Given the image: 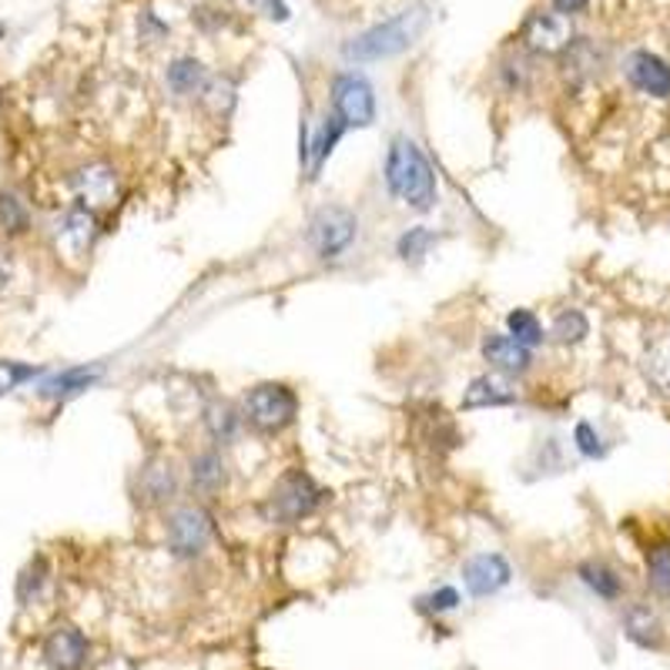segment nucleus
I'll return each instance as SVG.
<instances>
[{
	"label": "nucleus",
	"instance_id": "f257e3e1",
	"mask_svg": "<svg viewBox=\"0 0 670 670\" xmlns=\"http://www.w3.org/2000/svg\"><path fill=\"white\" fill-rule=\"evenodd\" d=\"M386 185L403 205H409L416 212H426L436 205V175H433L423 148L409 138H396L389 148Z\"/></svg>",
	"mask_w": 670,
	"mask_h": 670
},
{
	"label": "nucleus",
	"instance_id": "f03ea898",
	"mask_svg": "<svg viewBox=\"0 0 670 670\" xmlns=\"http://www.w3.org/2000/svg\"><path fill=\"white\" fill-rule=\"evenodd\" d=\"M429 24V11L426 8H409L376 28H369L366 34L353 38L343 54L356 64H373V61H386V58H396L403 54L409 44H416V38L426 31Z\"/></svg>",
	"mask_w": 670,
	"mask_h": 670
},
{
	"label": "nucleus",
	"instance_id": "7ed1b4c3",
	"mask_svg": "<svg viewBox=\"0 0 670 670\" xmlns=\"http://www.w3.org/2000/svg\"><path fill=\"white\" fill-rule=\"evenodd\" d=\"M322 502V489L315 486V479L302 469H288L275 486L272 496L265 502V514L275 524H298L302 517H308Z\"/></svg>",
	"mask_w": 670,
	"mask_h": 670
},
{
	"label": "nucleus",
	"instance_id": "20e7f679",
	"mask_svg": "<svg viewBox=\"0 0 670 670\" xmlns=\"http://www.w3.org/2000/svg\"><path fill=\"white\" fill-rule=\"evenodd\" d=\"M298 413V399L288 386L282 383H262L245 396V416L255 429L262 433H278L285 429Z\"/></svg>",
	"mask_w": 670,
	"mask_h": 670
},
{
	"label": "nucleus",
	"instance_id": "39448f33",
	"mask_svg": "<svg viewBox=\"0 0 670 670\" xmlns=\"http://www.w3.org/2000/svg\"><path fill=\"white\" fill-rule=\"evenodd\" d=\"M356 229H359V222L349 209L328 205V209L315 212V219L308 222V245L318 258H335L353 245Z\"/></svg>",
	"mask_w": 670,
	"mask_h": 670
},
{
	"label": "nucleus",
	"instance_id": "423d86ee",
	"mask_svg": "<svg viewBox=\"0 0 670 670\" xmlns=\"http://www.w3.org/2000/svg\"><path fill=\"white\" fill-rule=\"evenodd\" d=\"M332 108L346 128H369L376 121V94L359 74H339L332 81Z\"/></svg>",
	"mask_w": 670,
	"mask_h": 670
},
{
	"label": "nucleus",
	"instance_id": "0eeeda50",
	"mask_svg": "<svg viewBox=\"0 0 670 670\" xmlns=\"http://www.w3.org/2000/svg\"><path fill=\"white\" fill-rule=\"evenodd\" d=\"M212 540V517L202 507H179L168 517V547L179 557H195Z\"/></svg>",
	"mask_w": 670,
	"mask_h": 670
},
{
	"label": "nucleus",
	"instance_id": "6e6552de",
	"mask_svg": "<svg viewBox=\"0 0 670 670\" xmlns=\"http://www.w3.org/2000/svg\"><path fill=\"white\" fill-rule=\"evenodd\" d=\"M44 660L51 670H81L88 660V640L78 627H58L44 640Z\"/></svg>",
	"mask_w": 670,
	"mask_h": 670
},
{
	"label": "nucleus",
	"instance_id": "1a4fd4ad",
	"mask_svg": "<svg viewBox=\"0 0 670 670\" xmlns=\"http://www.w3.org/2000/svg\"><path fill=\"white\" fill-rule=\"evenodd\" d=\"M463 580H466L473 597H489L499 587L510 583V564L499 554H479L463 567Z\"/></svg>",
	"mask_w": 670,
	"mask_h": 670
},
{
	"label": "nucleus",
	"instance_id": "9d476101",
	"mask_svg": "<svg viewBox=\"0 0 670 670\" xmlns=\"http://www.w3.org/2000/svg\"><path fill=\"white\" fill-rule=\"evenodd\" d=\"M627 74H630L633 88H640L643 94H650V98H670V68L657 54L637 51L627 61Z\"/></svg>",
	"mask_w": 670,
	"mask_h": 670
},
{
	"label": "nucleus",
	"instance_id": "9b49d317",
	"mask_svg": "<svg viewBox=\"0 0 670 670\" xmlns=\"http://www.w3.org/2000/svg\"><path fill=\"white\" fill-rule=\"evenodd\" d=\"M524 41L540 54H557L570 44V24L564 14H534L524 28Z\"/></svg>",
	"mask_w": 670,
	"mask_h": 670
},
{
	"label": "nucleus",
	"instance_id": "f8f14e48",
	"mask_svg": "<svg viewBox=\"0 0 670 670\" xmlns=\"http://www.w3.org/2000/svg\"><path fill=\"white\" fill-rule=\"evenodd\" d=\"M483 356L493 369L507 373V376H520L530 369V349L524 343H517L514 335H489L483 343Z\"/></svg>",
	"mask_w": 670,
	"mask_h": 670
},
{
	"label": "nucleus",
	"instance_id": "ddd939ff",
	"mask_svg": "<svg viewBox=\"0 0 670 670\" xmlns=\"http://www.w3.org/2000/svg\"><path fill=\"white\" fill-rule=\"evenodd\" d=\"M510 403H517V393L499 376H479L463 393V409H489V406H510Z\"/></svg>",
	"mask_w": 670,
	"mask_h": 670
},
{
	"label": "nucleus",
	"instance_id": "4468645a",
	"mask_svg": "<svg viewBox=\"0 0 670 670\" xmlns=\"http://www.w3.org/2000/svg\"><path fill=\"white\" fill-rule=\"evenodd\" d=\"M78 189H81V199H84V202H91V205H108V202L118 195V179H114L111 168L94 164V168H88V172H81Z\"/></svg>",
	"mask_w": 670,
	"mask_h": 670
},
{
	"label": "nucleus",
	"instance_id": "2eb2a0df",
	"mask_svg": "<svg viewBox=\"0 0 670 670\" xmlns=\"http://www.w3.org/2000/svg\"><path fill=\"white\" fill-rule=\"evenodd\" d=\"M91 238H94V219H91V212H84V209L71 212V215L64 219L61 232H58V245H64L68 255H81V252L91 245Z\"/></svg>",
	"mask_w": 670,
	"mask_h": 670
},
{
	"label": "nucleus",
	"instance_id": "dca6fc26",
	"mask_svg": "<svg viewBox=\"0 0 670 670\" xmlns=\"http://www.w3.org/2000/svg\"><path fill=\"white\" fill-rule=\"evenodd\" d=\"M192 483L199 493H219L225 486V463L215 449L209 453H199L192 459Z\"/></svg>",
	"mask_w": 670,
	"mask_h": 670
},
{
	"label": "nucleus",
	"instance_id": "f3484780",
	"mask_svg": "<svg viewBox=\"0 0 670 670\" xmlns=\"http://www.w3.org/2000/svg\"><path fill=\"white\" fill-rule=\"evenodd\" d=\"M202 84H205V68L192 58H182L168 68V88L175 94H195Z\"/></svg>",
	"mask_w": 670,
	"mask_h": 670
},
{
	"label": "nucleus",
	"instance_id": "a211bd4d",
	"mask_svg": "<svg viewBox=\"0 0 670 670\" xmlns=\"http://www.w3.org/2000/svg\"><path fill=\"white\" fill-rule=\"evenodd\" d=\"M643 369H647V379H650L657 389L670 393V335H663V339H657V343L650 346V353H647V359H643Z\"/></svg>",
	"mask_w": 670,
	"mask_h": 670
},
{
	"label": "nucleus",
	"instance_id": "6ab92c4d",
	"mask_svg": "<svg viewBox=\"0 0 670 670\" xmlns=\"http://www.w3.org/2000/svg\"><path fill=\"white\" fill-rule=\"evenodd\" d=\"M587 332H590V322H587V315L577 312V308L560 312V315L554 318V328H550V335H554L560 346H577V343H583Z\"/></svg>",
	"mask_w": 670,
	"mask_h": 670
},
{
	"label": "nucleus",
	"instance_id": "aec40b11",
	"mask_svg": "<svg viewBox=\"0 0 670 670\" xmlns=\"http://www.w3.org/2000/svg\"><path fill=\"white\" fill-rule=\"evenodd\" d=\"M507 325H510V335H514V339H517V343H524L527 349H534V346H540V343H544V325H540V322H537V315H534V312H527V308L510 312Z\"/></svg>",
	"mask_w": 670,
	"mask_h": 670
},
{
	"label": "nucleus",
	"instance_id": "412c9836",
	"mask_svg": "<svg viewBox=\"0 0 670 670\" xmlns=\"http://www.w3.org/2000/svg\"><path fill=\"white\" fill-rule=\"evenodd\" d=\"M647 577L660 597H670V544H657L647 554Z\"/></svg>",
	"mask_w": 670,
	"mask_h": 670
},
{
	"label": "nucleus",
	"instance_id": "4be33fe9",
	"mask_svg": "<svg viewBox=\"0 0 670 670\" xmlns=\"http://www.w3.org/2000/svg\"><path fill=\"white\" fill-rule=\"evenodd\" d=\"M141 489H144L148 499L172 496V493H175V473H172V466H164V463L148 466V469L141 473Z\"/></svg>",
	"mask_w": 670,
	"mask_h": 670
},
{
	"label": "nucleus",
	"instance_id": "5701e85b",
	"mask_svg": "<svg viewBox=\"0 0 670 670\" xmlns=\"http://www.w3.org/2000/svg\"><path fill=\"white\" fill-rule=\"evenodd\" d=\"M98 379V373L94 369H68V373H61V376H54L51 383H44V396H74V393H81V389H88L91 383Z\"/></svg>",
	"mask_w": 670,
	"mask_h": 670
},
{
	"label": "nucleus",
	"instance_id": "b1692460",
	"mask_svg": "<svg viewBox=\"0 0 670 670\" xmlns=\"http://www.w3.org/2000/svg\"><path fill=\"white\" fill-rule=\"evenodd\" d=\"M343 131H346V124L339 121V118H328L325 124H322V131H318V138H315V144H308V154H312V175L322 168V161L332 154V148H335V141L343 138Z\"/></svg>",
	"mask_w": 670,
	"mask_h": 670
},
{
	"label": "nucleus",
	"instance_id": "393cba45",
	"mask_svg": "<svg viewBox=\"0 0 670 670\" xmlns=\"http://www.w3.org/2000/svg\"><path fill=\"white\" fill-rule=\"evenodd\" d=\"M580 577H583V583H587L590 590H597V593L607 597V600H613V597L620 593L617 573H613L610 567H603V564H583V567H580Z\"/></svg>",
	"mask_w": 670,
	"mask_h": 670
},
{
	"label": "nucleus",
	"instance_id": "a878e982",
	"mask_svg": "<svg viewBox=\"0 0 670 670\" xmlns=\"http://www.w3.org/2000/svg\"><path fill=\"white\" fill-rule=\"evenodd\" d=\"M238 416H235V409L232 406H212L209 409V433L219 439V443H229L235 433H238Z\"/></svg>",
	"mask_w": 670,
	"mask_h": 670
},
{
	"label": "nucleus",
	"instance_id": "bb28decb",
	"mask_svg": "<svg viewBox=\"0 0 670 670\" xmlns=\"http://www.w3.org/2000/svg\"><path fill=\"white\" fill-rule=\"evenodd\" d=\"M0 225L8 232H24L28 229V212L14 195H0Z\"/></svg>",
	"mask_w": 670,
	"mask_h": 670
},
{
	"label": "nucleus",
	"instance_id": "cd10ccee",
	"mask_svg": "<svg viewBox=\"0 0 670 670\" xmlns=\"http://www.w3.org/2000/svg\"><path fill=\"white\" fill-rule=\"evenodd\" d=\"M34 376H38V369H34V366H21V363H0V396L11 393L14 386H21V383H28V379H34Z\"/></svg>",
	"mask_w": 670,
	"mask_h": 670
},
{
	"label": "nucleus",
	"instance_id": "c85d7f7f",
	"mask_svg": "<svg viewBox=\"0 0 670 670\" xmlns=\"http://www.w3.org/2000/svg\"><path fill=\"white\" fill-rule=\"evenodd\" d=\"M433 245V235L426 229H409L403 238H399V255L403 258H419L426 255V248Z\"/></svg>",
	"mask_w": 670,
	"mask_h": 670
},
{
	"label": "nucleus",
	"instance_id": "c756f323",
	"mask_svg": "<svg viewBox=\"0 0 670 670\" xmlns=\"http://www.w3.org/2000/svg\"><path fill=\"white\" fill-rule=\"evenodd\" d=\"M573 436H577V449H580L583 456H593V459H597V456H603V443H600V436L593 433V426H590V423H580Z\"/></svg>",
	"mask_w": 670,
	"mask_h": 670
},
{
	"label": "nucleus",
	"instance_id": "7c9ffc66",
	"mask_svg": "<svg viewBox=\"0 0 670 670\" xmlns=\"http://www.w3.org/2000/svg\"><path fill=\"white\" fill-rule=\"evenodd\" d=\"M459 603V593L453 590V587H443V590H436L433 597H429V607L433 610H453Z\"/></svg>",
	"mask_w": 670,
	"mask_h": 670
},
{
	"label": "nucleus",
	"instance_id": "2f4dec72",
	"mask_svg": "<svg viewBox=\"0 0 670 670\" xmlns=\"http://www.w3.org/2000/svg\"><path fill=\"white\" fill-rule=\"evenodd\" d=\"M587 8V0H554L557 14H580Z\"/></svg>",
	"mask_w": 670,
	"mask_h": 670
},
{
	"label": "nucleus",
	"instance_id": "473e14b6",
	"mask_svg": "<svg viewBox=\"0 0 670 670\" xmlns=\"http://www.w3.org/2000/svg\"><path fill=\"white\" fill-rule=\"evenodd\" d=\"M101 670H131L128 663H121V660H114V663H108V667H101Z\"/></svg>",
	"mask_w": 670,
	"mask_h": 670
},
{
	"label": "nucleus",
	"instance_id": "72a5a7b5",
	"mask_svg": "<svg viewBox=\"0 0 670 670\" xmlns=\"http://www.w3.org/2000/svg\"><path fill=\"white\" fill-rule=\"evenodd\" d=\"M0 34H4V31H0Z\"/></svg>",
	"mask_w": 670,
	"mask_h": 670
}]
</instances>
